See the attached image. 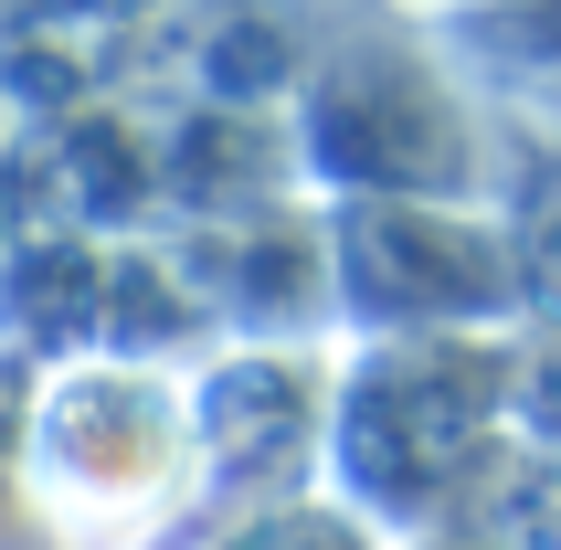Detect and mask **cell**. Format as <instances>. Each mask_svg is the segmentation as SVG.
Returning a JSON list of instances; mask_svg holds the SVG:
<instances>
[{"label":"cell","instance_id":"obj_1","mask_svg":"<svg viewBox=\"0 0 561 550\" xmlns=\"http://www.w3.org/2000/svg\"><path fill=\"white\" fill-rule=\"evenodd\" d=\"M519 350L530 339H350L318 488L392 550L477 540L519 466Z\"/></svg>","mask_w":561,"mask_h":550},{"label":"cell","instance_id":"obj_2","mask_svg":"<svg viewBox=\"0 0 561 550\" xmlns=\"http://www.w3.org/2000/svg\"><path fill=\"white\" fill-rule=\"evenodd\" d=\"M22 497L43 550H149L159 519L202 508L191 381L159 360H64L32 392Z\"/></svg>","mask_w":561,"mask_h":550},{"label":"cell","instance_id":"obj_3","mask_svg":"<svg viewBox=\"0 0 561 550\" xmlns=\"http://www.w3.org/2000/svg\"><path fill=\"white\" fill-rule=\"evenodd\" d=\"M297 159L329 202H456L488 191V117L435 32H340L297 95Z\"/></svg>","mask_w":561,"mask_h":550},{"label":"cell","instance_id":"obj_4","mask_svg":"<svg viewBox=\"0 0 561 550\" xmlns=\"http://www.w3.org/2000/svg\"><path fill=\"white\" fill-rule=\"evenodd\" d=\"M350 339H519L530 318V254L519 233L456 202H350L329 213Z\"/></svg>","mask_w":561,"mask_h":550},{"label":"cell","instance_id":"obj_5","mask_svg":"<svg viewBox=\"0 0 561 550\" xmlns=\"http://www.w3.org/2000/svg\"><path fill=\"white\" fill-rule=\"evenodd\" d=\"M191 550H392L371 519H350L340 497L318 488V497H286V508H254V519H202V540Z\"/></svg>","mask_w":561,"mask_h":550},{"label":"cell","instance_id":"obj_6","mask_svg":"<svg viewBox=\"0 0 561 550\" xmlns=\"http://www.w3.org/2000/svg\"><path fill=\"white\" fill-rule=\"evenodd\" d=\"M519 456L561 466V329H540L519 350Z\"/></svg>","mask_w":561,"mask_h":550},{"label":"cell","instance_id":"obj_7","mask_svg":"<svg viewBox=\"0 0 561 550\" xmlns=\"http://www.w3.org/2000/svg\"><path fill=\"white\" fill-rule=\"evenodd\" d=\"M519 254H530V286L540 297H561V149H540V170L519 181Z\"/></svg>","mask_w":561,"mask_h":550},{"label":"cell","instance_id":"obj_8","mask_svg":"<svg viewBox=\"0 0 561 550\" xmlns=\"http://www.w3.org/2000/svg\"><path fill=\"white\" fill-rule=\"evenodd\" d=\"M424 550H499V540H424Z\"/></svg>","mask_w":561,"mask_h":550}]
</instances>
